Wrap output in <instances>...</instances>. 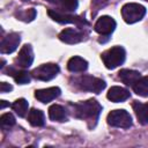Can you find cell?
I'll use <instances>...</instances> for the list:
<instances>
[{"label":"cell","mask_w":148,"mask_h":148,"mask_svg":"<svg viewBox=\"0 0 148 148\" xmlns=\"http://www.w3.org/2000/svg\"><path fill=\"white\" fill-rule=\"evenodd\" d=\"M102 111V106L96 99H88L74 105V114L75 117L89 121H97L98 116Z\"/></svg>","instance_id":"1"},{"label":"cell","mask_w":148,"mask_h":148,"mask_svg":"<svg viewBox=\"0 0 148 148\" xmlns=\"http://www.w3.org/2000/svg\"><path fill=\"white\" fill-rule=\"evenodd\" d=\"M125 50L121 46H113L102 53L101 58L108 69H114L120 66L125 60Z\"/></svg>","instance_id":"2"},{"label":"cell","mask_w":148,"mask_h":148,"mask_svg":"<svg viewBox=\"0 0 148 148\" xmlns=\"http://www.w3.org/2000/svg\"><path fill=\"white\" fill-rule=\"evenodd\" d=\"M145 14H146V8L140 3L128 2L124 5L121 8V16L124 21L128 24H132L142 20Z\"/></svg>","instance_id":"3"},{"label":"cell","mask_w":148,"mask_h":148,"mask_svg":"<svg viewBox=\"0 0 148 148\" xmlns=\"http://www.w3.org/2000/svg\"><path fill=\"white\" fill-rule=\"evenodd\" d=\"M106 121L109 125L113 127H120V128H128L132 126V117L126 110H113L111 111Z\"/></svg>","instance_id":"4"},{"label":"cell","mask_w":148,"mask_h":148,"mask_svg":"<svg viewBox=\"0 0 148 148\" xmlns=\"http://www.w3.org/2000/svg\"><path fill=\"white\" fill-rule=\"evenodd\" d=\"M76 82H77L76 84L79 86L80 89L86 90V91H91L95 94L101 92L106 86L102 79L89 76V75H83V76L79 77V80Z\"/></svg>","instance_id":"5"},{"label":"cell","mask_w":148,"mask_h":148,"mask_svg":"<svg viewBox=\"0 0 148 148\" xmlns=\"http://www.w3.org/2000/svg\"><path fill=\"white\" fill-rule=\"evenodd\" d=\"M59 73V66L56 64H44L38 66L31 72L32 77L40 81H49L57 76Z\"/></svg>","instance_id":"6"},{"label":"cell","mask_w":148,"mask_h":148,"mask_svg":"<svg viewBox=\"0 0 148 148\" xmlns=\"http://www.w3.org/2000/svg\"><path fill=\"white\" fill-rule=\"evenodd\" d=\"M114 28H116V21L112 17L106 16V15L101 16L95 23V31L104 36H108L111 32H113Z\"/></svg>","instance_id":"7"},{"label":"cell","mask_w":148,"mask_h":148,"mask_svg":"<svg viewBox=\"0 0 148 148\" xmlns=\"http://www.w3.org/2000/svg\"><path fill=\"white\" fill-rule=\"evenodd\" d=\"M20 35L16 32H10L7 36H5L0 44V52L1 53H12L14 52L18 44H20Z\"/></svg>","instance_id":"8"},{"label":"cell","mask_w":148,"mask_h":148,"mask_svg":"<svg viewBox=\"0 0 148 148\" xmlns=\"http://www.w3.org/2000/svg\"><path fill=\"white\" fill-rule=\"evenodd\" d=\"M47 13H49V16H50L53 21L59 22V23H77V24L86 23L83 18H81V17H79V16H74V15L67 14V13H64V12L50 9Z\"/></svg>","instance_id":"9"},{"label":"cell","mask_w":148,"mask_h":148,"mask_svg":"<svg viewBox=\"0 0 148 148\" xmlns=\"http://www.w3.org/2000/svg\"><path fill=\"white\" fill-rule=\"evenodd\" d=\"M34 61V52L30 45L25 44L21 47L17 58L15 59V62L21 67H29L31 66Z\"/></svg>","instance_id":"10"},{"label":"cell","mask_w":148,"mask_h":148,"mask_svg":"<svg viewBox=\"0 0 148 148\" xmlns=\"http://www.w3.org/2000/svg\"><path fill=\"white\" fill-rule=\"evenodd\" d=\"M60 92L61 91L58 87H50V88L36 90L35 91V97L42 103H49V102L53 101L54 98H57L60 95Z\"/></svg>","instance_id":"11"},{"label":"cell","mask_w":148,"mask_h":148,"mask_svg":"<svg viewBox=\"0 0 148 148\" xmlns=\"http://www.w3.org/2000/svg\"><path fill=\"white\" fill-rule=\"evenodd\" d=\"M59 39L67 44H76L83 39V34L76 29L67 28L59 34Z\"/></svg>","instance_id":"12"},{"label":"cell","mask_w":148,"mask_h":148,"mask_svg":"<svg viewBox=\"0 0 148 148\" xmlns=\"http://www.w3.org/2000/svg\"><path fill=\"white\" fill-rule=\"evenodd\" d=\"M106 97L108 99H110L111 102H114V103H119V102H124L126 101L128 97H130V91L123 87H118V86H114V87H111L106 94Z\"/></svg>","instance_id":"13"},{"label":"cell","mask_w":148,"mask_h":148,"mask_svg":"<svg viewBox=\"0 0 148 148\" xmlns=\"http://www.w3.org/2000/svg\"><path fill=\"white\" fill-rule=\"evenodd\" d=\"M118 77L119 80L125 83L126 86H134V83L141 77L140 73L136 72V71H133V69H120L119 73H118Z\"/></svg>","instance_id":"14"},{"label":"cell","mask_w":148,"mask_h":148,"mask_svg":"<svg viewBox=\"0 0 148 148\" xmlns=\"http://www.w3.org/2000/svg\"><path fill=\"white\" fill-rule=\"evenodd\" d=\"M133 110L135 112L138 120L142 125L148 124V103H140L138 101H134Z\"/></svg>","instance_id":"15"},{"label":"cell","mask_w":148,"mask_h":148,"mask_svg":"<svg viewBox=\"0 0 148 148\" xmlns=\"http://www.w3.org/2000/svg\"><path fill=\"white\" fill-rule=\"evenodd\" d=\"M67 68L68 71L74 72V73L84 72L88 68V62L81 57H72L67 62Z\"/></svg>","instance_id":"16"},{"label":"cell","mask_w":148,"mask_h":148,"mask_svg":"<svg viewBox=\"0 0 148 148\" xmlns=\"http://www.w3.org/2000/svg\"><path fill=\"white\" fill-rule=\"evenodd\" d=\"M49 117L51 120H54V121H64L66 120V117H67L66 110L61 105L53 104L49 108Z\"/></svg>","instance_id":"17"},{"label":"cell","mask_w":148,"mask_h":148,"mask_svg":"<svg viewBox=\"0 0 148 148\" xmlns=\"http://www.w3.org/2000/svg\"><path fill=\"white\" fill-rule=\"evenodd\" d=\"M133 90L136 95L141 97H147L148 96V75L141 76L133 86Z\"/></svg>","instance_id":"18"},{"label":"cell","mask_w":148,"mask_h":148,"mask_svg":"<svg viewBox=\"0 0 148 148\" xmlns=\"http://www.w3.org/2000/svg\"><path fill=\"white\" fill-rule=\"evenodd\" d=\"M28 120L32 126H43L45 123V116L40 110L31 109L28 114Z\"/></svg>","instance_id":"19"},{"label":"cell","mask_w":148,"mask_h":148,"mask_svg":"<svg viewBox=\"0 0 148 148\" xmlns=\"http://www.w3.org/2000/svg\"><path fill=\"white\" fill-rule=\"evenodd\" d=\"M13 77L14 80L20 83V84H25V83H29L30 80H31V74L28 73L27 71H14V69H10L8 72Z\"/></svg>","instance_id":"20"},{"label":"cell","mask_w":148,"mask_h":148,"mask_svg":"<svg viewBox=\"0 0 148 148\" xmlns=\"http://www.w3.org/2000/svg\"><path fill=\"white\" fill-rule=\"evenodd\" d=\"M12 109L20 116V117H24L28 112L29 109V104L24 98H18L16 99L13 104H12Z\"/></svg>","instance_id":"21"},{"label":"cell","mask_w":148,"mask_h":148,"mask_svg":"<svg viewBox=\"0 0 148 148\" xmlns=\"http://www.w3.org/2000/svg\"><path fill=\"white\" fill-rule=\"evenodd\" d=\"M0 124L2 128H9L15 125V117L12 113H3L0 117Z\"/></svg>","instance_id":"22"},{"label":"cell","mask_w":148,"mask_h":148,"mask_svg":"<svg viewBox=\"0 0 148 148\" xmlns=\"http://www.w3.org/2000/svg\"><path fill=\"white\" fill-rule=\"evenodd\" d=\"M77 0H62L61 9L65 12H74L77 8Z\"/></svg>","instance_id":"23"},{"label":"cell","mask_w":148,"mask_h":148,"mask_svg":"<svg viewBox=\"0 0 148 148\" xmlns=\"http://www.w3.org/2000/svg\"><path fill=\"white\" fill-rule=\"evenodd\" d=\"M35 16H36V10H35L34 8H30V9H28L27 12L21 13V14L18 15V17H20L21 20L25 21V22H28V21H32V20L35 18Z\"/></svg>","instance_id":"24"},{"label":"cell","mask_w":148,"mask_h":148,"mask_svg":"<svg viewBox=\"0 0 148 148\" xmlns=\"http://www.w3.org/2000/svg\"><path fill=\"white\" fill-rule=\"evenodd\" d=\"M9 90H12V86L10 84H8L6 82H2L0 84V91L1 92H6V91H9Z\"/></svg>","instance_id":"25"},{"label":"cell","mask_w":148,"mask_h":148,"mask_svg":"<svg viewBox=\"0 0 148 148\" xmlns=\"http://www.w3.org/2000/svg\"><path fill=\"white\" fill-rule=\"evenodd\" d=\"M47 2H51V3H61L62 0H45Z\"/></svg>","instance_id":"26"},{"label":"cell","mask_w":148,"mask_h":148,"mask_svg":"<svg viewBox=\"0 0 148 148\" xmlns=\"http://www.w3.org/2000/svg\"><path fill=\"white\" fill-rule=\"evenodd\" d=\"M7 105H8V103H6V101H1V109H3Z\"/></svg>","instance_id":"27"},{"label":"cell","mask_w":148,"mask_h":148,"mask_svg":"<svg viewBox=\"0 0 148 148\" xmlns=\"http://www.w3.org/2000/svg\"><path fill=\"white\" fill-rule=\"evenodd\" d=\"M22 1H29V0H22Z\"/></svg>","instance_id":"28"}]
</instances>
